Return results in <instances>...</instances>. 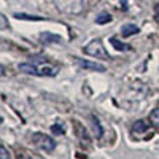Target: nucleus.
Masks as SVG:
<instances>
[{
  "mask_svg": "<svg viewBox=\"0 0 159 159\" xmlns=\"http://www.w3.org/2000/svg\"><path fill=\"white\" fill-rule=\"evenodd\" d=\"M18 69L22 73H29V75H37V76H54L57 73V69L46 65L42 62V59H35L34 62H25V64H19Z\"/></svg>",
  "mask_w": 159,
  "mask_h": 159,
  "instance_id": "nucleus-1",
  "label": "nucleus"
},
{
  "mask_svg": "<svg viewBox=\"0 0 159 159\" xmlns=\"http://www.w3.org/2000/svg\"><path fill=\"white\" fill-rule=\"evenodd\" d=\"M54 3L65 15H80L84 8V0H54Z\"/></svg>",
  "mask_w": 159,
  "mask_h": 159,
  "instance_id": "nucleus-2",
  "label": "nucleus"
},
{
  "mask_svg": "<svg viewBox=\"0 0 159 159\" xmlns=\"http://www.w3.org/2000/svg\"><path fill=\"white\" fill-rule=\"evenodd\" d=\"M84 52H86V54H89V56H92V57H99V59H103V61L110 59V54L107 52V49L103 48L100 40H94V42H91L84 48Z\"/></svg>",
  "mask_w": 159,
  "mask_h": 159,
  "instance_id": "nucleus-3",
  "label": "nucleus"
},
{
  "mask_svg": "<svg viewBox=\"0 0 159 159\" xmlns=\"http://www.w3.org/2000/svg\"><path fill=\"white\" fill-rule=\"evenodd\" d=\"M32 143L35 145V147L45 150V151H52V150L56 148V142L52 140L49 135L40 134V132H37V134L32 135Z\"/></svg>",
  "mask_w": 159,
  "mask_h": 159,
  "instance_id": "nucleus-4",
  "label": "nucleus"
},
{
  "mask_svg": "<svg viewBox=\"0 0 159 159\" xmlns=\"http://www.w3.org/2000/svg\"><path fill=\"white\" fill-rule=\"evenodd\" d=\"M73 61H75L76 65H80L81 69H86V70H96V72H105L107 70L102 64H97V62H91V61L80 59V57H73Z\"/></svg>",
  "mask_w": 159,
  "mask_h": 159,
  "instance_id": "nucleus-5",
  "label": "nucleus"
},
{
  "mask_svg": "<svg viewBox=\"0 0 159 159\" xmlns=\"http://www.w3.org/2000/svg\"><path fill=\"white\" fill-rule=\"evenodd\" d=\"M40 42L45 43V45H51V43H59L61 42V37L59 35H54L51 32H43L40 35Z\"/></svg>",
  "mask_w": 159,
  "mask_h": 159,
  "instance_id": "nucleus-6",
  "label": "nucleus"
},
{
  "mask_svg": "<svg viewBox=\"0 0 159 159\" xmlns=\"http://www.w3.org/2000/svg\"><path fill=\"white\" fill-rule=\"evenodd\" d=\"M73 126H75V130H76V135H78V139L80 140H84L86 142V145H89V139H88V135H86V129L81 126V124H80L78 121H75L73 123Z\"/></svg>",
  "mask_w": 159,
  "mask_h": 159,
  "instance_id": "nucleus-7",
  "label": "nucleus"
},
{
  "mask_svg": "<svg viewBox=\"0 0 159 159\" xmlns=\"http://www.w3.org/2000/svg\"><path fill=\"white\" fill-rule=\"evenodd\" d=\"M139 32H140V29L137 27V25H134V24H126V25H123V29H121L123 37H130V35H135Z\"/></svg>",
  "mask_w": 159,
  "mask_h": 159,
  "instance_id": "nucleus-8",
  "label": "nucleus"
},
{
  "mask_svg": "<svg viewBox=\"0 0 159 159\" xmlns=\"http://www.w3.org/2000/svg\"><path fill=\"white\" fill-rule=\"evenodd\" d=\"M110 21H111V15H110V13H105V11L100 13V15L96 18V22L100 24V25H102V24H108Z\"/></svg>",
  "mask_w": 159,
  "mask_h": 159,
  "instance_id": "nucleus-9",
  "label": "nucleus"
},
{
  "mask_svg": "<svg viewBox=\"0 0 159 159\" xmlns=\"http://www.w3.org/2000/svg\"><path fill=\"white\" fill-rule=\"evenodd\" d=\"M110 42H111V45H113V46H115L118 51H129V49H130V46H129V45H124V43H121V42H119L118 38H115V37L110 40Z\"/></svg>",
  "mask_w": 159,
  "mask_h": 159,
  "instance_id": "nucleus-10",
  "label": "nucleus"
},
{
  "mask_svg": "<svg viewBox=\"0 0 159 159\" xmlns=\"http://www.w3.org/2000/svg\"><path fill=\"white\" fill-rule=\"evenodd\" d=\"M150 121L154 127H159V108H154L151 113H150Z\"/></svg>",
  "mask_w": 159,
  "mask_h": 159,
  "instance_id": "nucleus-11",
  "label": "nucleus"
},
{
  "mask_svg": "<svg viewBox=\"0 0 159 159\" xmlns=\"http://www.w3.org/2000/svg\"><path fill=\"white\" fill-rule=\"evenodd\" d=\"M132 130H134L135 134H137V132H147V123L142 121V119H140V121H135V123H134V127H132Z\"/></svg>",
  "mask_w": 159,
  "mask_h": 159,
  "instance_id": "nucleus-12",
  "label": "nucleus"
},
{
  "mask_svg": "<svg viewBox=\"0 0 159 159\" xmlns=\"http://www.w3.org/2000/svg\"><path fill=\"white\" fill-rule=\"evenodd\" d=\"M15 18H18V19H25V21H43V18H40V16H30V15H19V13H16L15 15Z\"/></svg>",
  "mask_w": 159,
  "mask_h": 159,
  "instance_id": "nucleus-13",
  "label": "nucleus"
},
{
  "mask_svg": "<svg viewBox=\"0 0 159 159\" xmlns=\"http://www.w3.org/2000/svg\"><path fill=\"white\" fill-rule=\"evenodd\" d=\"M92 127H94V132H96V137H100L102 135V127H100V123L96 116H92Z\"/></svg>",
  "mask_w": 159,
  "mask_h": 159,
  "instance_id": "nucleus-14",
  "label": "nucleus"
},
{
  "mask_svg": "<svg viewBox=\"0 0 159 159\" xmlns=\"http://www.w3.org/2000/svg\"><path fill=\"white\" fill-rule=\"evenodd\" d=\"M51 132L52 134H57V135H64V127L61 124H54V126H51Z\"/></svg>",
  "mask_w": 159,
  "mask_h": 159,
  "instance_id": "nucleus-15",
  "label": "nucleus"
},
{
  "mask_svg": "<svg viewBox=\"0 0 159 159\" xmlns=\"http://www.w3.org/2000/svg\"><path fill=\"white\" fill-rule=\"evenodd\" d=\"M0 159H10V153H8V150L3 147H0Z\"/></svg>",
  "mask_w": 159,
  "mask_h": 159,
  "instance_id": "nucleus-16",
  "label": "nucleus"
},
{
  "mask_svg": "<svg viewBox=\"0 0 159 159\" xmlns=\"http://www.w3.org/2000/svg\"><path fill=\"white\" fill-rule=\"evenodd\" d=\"M0 19H2V29H5V27H8V21H7V18L2 15V18H0Z\"/></svg>",
  "mask_w": 159,
  "mask_h": 159,
  "instance_id": "nucleus-17",
  "label": "nucleus"
},
{
  "mask_svg": "<svg viewBox=\"0 0 159 159\" xmlns=\"http://www.w3.org/2000/svg\"><path fill=\"white\" fill-rule=\"evenodd\" d=\"M154 19L159 22V5L156 7V10H154Z\"/></svg>",
  "mask_w": 159,
  "mask_h": 159,
  "instance_id": "nucleus-18",
  "label": "nucleus"
}]
</instances>
